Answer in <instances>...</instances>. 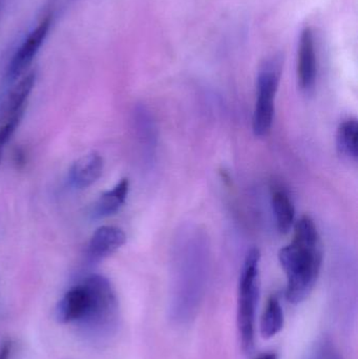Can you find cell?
I'll return each mask as SVG.
<instances>
[{"label":"cell","mask_w":358,"mask_h":359,"mask_svg":"<svg viewBox=\"0 0 358 359\" xmlns=\"http://www.w3.org/2000/svg\"><path fill=\"white\" fill-rule=\"evenodd\" d=\"M61 324L77 325L90 335L109 334L117 326L119 302L111 283L92 274L71 287L56 308Z\"/></svg>","instance_id":"obj_1"},{"label":"cell","mask_w":358,"mask_h":359,"mask_svg":"<svg viewBox=\"0 0 358 359\" xmlns=\"http://www.w3.org/2000/svg\"><path fill=\"white\" fill-rule=\"evenodd\" d=\"M291 243L280 250L287 276L286 299L294 305L304 302L317 284L323 265V244L315 221L304 215L294 223Z\"/></svg>","instance_id":"obj_2"},{"label":"cell","mask_w":358,"mask_h":359,"mask_svg":"<svg viewBox=\"0 0 358 359\" xmlns=\"http://www.w3.org/2000/svg\"><path fill=\"white\" fill-rule=\"evenodd\" d=\"M260 250L250 249L244 259L237 294V328L242 350L250 353L256 339V318L260 294Z\"/></svg>","instance_id":"obj_3"},{"label":"cell","mask_w":358,"mask_h":359,"mask_svg":"<svg viewBox=\"0 0 358 359\" xmlns=\"http://www.w3.org/2000/svg\"><path fill=\"white\" fill-rule=\"evenodd\" d=\"M283 71V59L275 55L261 65L256 78V99L252 130L259 138L268 136L275 118V100Z\"/></svg>","instance_id":"obj_4"},{"label":"cell","mask_w":358,"mask_h":359,"mask_svg":"<svg viewBox=\"0 0 358 359\" xmlns=\"http://www.w3.org/2000/svg\"><path fill=\"white\" fill-rule=\"evenodd\" d=\"M50 25L52 21L50 16L42 19L41 22L27 35L20 46L17 48L6 69V79L8 82L16 81L33 62L34 58L39 52L48 36Z\"/></svg>","instance_id":"obj_5"},{"label":"cell","mask_w":358,"mask_h":359,"mask_svg":"<svg viewBox=\"0 0 358 359\" xmlns=\"http://www.w3.org/2000/svg\"><path fill=\"white\" fill-rule=\"evenodd\" d=\"M298 82L304 93L313 90L317 77V59L315 35L310 27H305L301 33L298 50Z\"/></svg>","instance_id":"obj_6"},{"label":"cell","mask_w":358,"mask_h":359,"mask_svg":"<svg viewBox=\"0 0 358 359\" xmlns=\"http://www.w3.org/2000/svg\"><path fill=\"white\" fill-rule=\"evenodd\" d=\"M126 242V234L116 226L99 227L90 238L88 257L92 262H100L119 250Z\"/></svg>","instance_id":"obj_7"},{"label":"cell","mask_w":358,"mask_h":359,"mask_svg":"<svg viewBox=\"0 0 358 359\" xmlns=\"http://www.w3.org/2000/svg\"><path fill=\"white\" fill-rule=\"evenodd\" d=\"M104 161L98 153H90L78 159L69 172V183L77 189H84L102 176Z\"/></svg>","instance_id":"obj_8"},{"label":"cell","mask_w":358,"mask_h":359,"mask_svg":"<svg viewBox=\"0 0 358 359\" xmlns=\"http://www.w3.org/2000/svg\"><path fill=\"white\" fill-rule=\"evenodd\" d=\"M35 73H29L23 76L12 88L1 104L2 113L4 120L13 117V116L23 114L27 99L35 86Z\"/></svg>","instance_id":"obj_9"},{"label":"cell","mask_w":358,"mask_h":359,"mask_svg":"<svg viewBox=\"0 0 358 359\" xmlns=\"http://www.w3.org/2000/svg\"><path fill=\"white\" fill-rule=\"evenodd\" d=\"M130 191V181L122 179L115 187L101 194L100 198L92 207V215L94 219H104L116 215L125 204Z\"/></svg>","instance_id":"obj_10"},{"label":"cell","mask_w":358,"mask_h":359,"mask_svg":"<svg viewBox=\"0 0 358 359\" xmlns=\"http://www.w3.org/2000/svg\"><path fill=\"white\" fill-rule=\"evenodd\" d=\"M271 206L280 233L290 232L296 222V208L287 190L275 187L271 194Z\"/></svg>","instance_id":"obj_11"},{"label":"cell","mask_w":358,"mask_h":359,"mask_svg":"<svg viewBox=\"0 0 358 359\" xmlns=\"http://www.w3.org/2000/svg\"><path fill=\"white\" fill-rule=\"evenodd\" d=\"M284 327V311L279 299L275 295L269 297L261 318V334L269 339L281 332Z\"/></svg>","instance_id":"obj_12"},{"label":"cell","mask_w":358,"mask_h":359,"mask_svg":"<svg viewBox=\"0 0 358 359\" xmlns=\"http://www.w3.org/2000/svg\"><path fill=\"white\" fill-rule=\"evenodd\" d=\"M358 124L357 119L345 120L336 133V149L343 157L357 160L358 157Z\"/></svg>","instance_id":"obj_13"},{"label":"cell","mask_w":358,"mask_h":359,"mask_svg":"<svg viewBox=\"0 0 358 359\" xmlns=\"http://www.w3.org/2000/svg\"><path fill=\"white\" fill-rule=\"evenodd\" d=\"M11 341H6L0 345V359H10Z\"/></svg>","instance_id":"obj_14"},{"label":"cell","mask_w":358,"mask_h":359,"mask_svg":"<svg viewBox=\"0 0 358 359\" xmlns=\"http://www.w3.org/2000/svg\"><path fill=\"white\" fill-rule=\"evenodd\" d=\"M256 359H277V356L275 353H264Z\"/></svg>","instance_id":"obj_15"}]
</instances>
